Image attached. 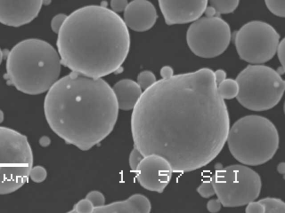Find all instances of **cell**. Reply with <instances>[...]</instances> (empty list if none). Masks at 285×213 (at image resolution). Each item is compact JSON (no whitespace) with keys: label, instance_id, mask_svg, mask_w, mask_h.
<instances>
[{"label":"cell","instance_id":"obj_1","mask_svg":"<svg viewBox=\"0 0 285 213\" xmlns=\"http://www.w3.org/2000/svg\"><path fill=\"white\" fill-rule=\"evenodd\" d=\"M230 129L226 104L209 68L156 81L143 92L131 119L134 146L144 156L164 158L179 173L210 163Z\"/></svg>","mask_w":285,"mask_h":213},{"label":"cell","instance_id":"obj_2","mask_svg":"<svg viewBox=\"0 0 285 213\" xmlns=\"http://www.w3.org/2000/svg\"><path fill=\"white\" fill-rule=\"evenodd\" d=\"M44 109L52 131L84 151L110 134L120 110L108 83L74 72L58 79L48 90Z\"/></svg>","mask_w":285,"mask_h":213},{"label":"cell","instance_id":"obj_3","mask_svg":"<svg viewBox=\"0 0 285 213\" xmlns=\"http://www.w3.org/2000/svg\"><path fill=\"white\" fill-rule=\"evenodd\" d=\"M58 34L62 65L86 76L101 78L116 72L130 51L127 26L120 15L104 7L75 10Z\"/></svg>","mask_w":285,"mask_h":213},{"label":"cell","instance_id":"obj_4","mask_svg":"<svg viewBox=\"0 0 285 213\" xmlns=\"http://www.w3.org/2000/svg\"><path fill=\"white\" fill-rule=\"evenodd\" d=\"M62 65L58 52L48 42L25 40L10 51L5 78L21 92L40 94L47 92L58 81Z\"/></svg>","mask_w":285,"mask_h":213},{"label":"cell","instance_id":"obj_5","mask_svg":"<svg viewBox=\"0 0 285 213\" xmlns=\"http://www.w3.org/2000/svg\"><path fill=\"white\" fill-rule=\"evenodd\" d=\"M279 135L271 121L260 116H247L230 129L227 142L233 157L242 164L260 166L277 152Z\"/></svg>","mask_w":285,"mask_h":213},{"label":"cell","instance_id":"obj_6","mask_svg":"<svg viewBox=\"0 0 285 213\" xmlns=\"http://www.w3.org/2000/svg\"><path fill=\"white\" fill-rule=\"evenodd\" d=\"M33 154L27 137L0 127V195L15 192L28 181Z\"/></svg>","mask_w":285,"mask_h":213},{"label":"cell","instance_id":"obj_7","mask_svg":"<svg viewBox=\"0 0 285 213\" xmlns=\"http://www.w3.org/2000/svg\"><path fill=\"white\" fill-rule=\"evenodd\" d=\"M239 86V102L247 109L264 111L281 100L285 83L280 74L272 68L260 65L247 66L236 79Z\"/></svg>","mask_w":285,"mask_h":213},{"label":"cell","instance_id":"obj_8","mask_svg":"<svg viewBox=\"0 0 285 213\" xmlns=\"http://www.w3.org/2000/svg\"><path fill=\"white\" fill-rule=\"evenodd\" d=\"M211 181L218 199L227 207L244 206L256 200L262 187L259 174L244 165H231L217 170Z\"/></svg>","mask_w":285,"mask_h":213},{"label":"cell","instance_id":"obj_9","mask_svg":"<svg viewBox=\"0 0 285 213\" xmlns=\"http://www.w3.org/2000/svg\"><path fill=\"white\" fill-rule=\"evenodd\" d=\"M235 42L241 59L257 65L275 56L279 36L270 25L255 21L242 27L235 35Z\"/></svg>","mask_w":285,"mask_h":213},{"label":"cell","instance_id":"obj_10","mask_svg":"<svg viewBox=\"0 0 285 213\" xmlns=\"http://www.w3.org/2000/svg\"><path fill=\"white\" fill-rule=\"evenodd\" d=\"M231 37L229 24L219 17H203L193 21L187 33L188 46L194 54L204 58L221 55Z\"/></svg>","mask_w":285,"mask_h":213},{"label":"cell","instance_id":"obj_11","mask_svg":"<svg viewBox=\"0 0 285 213\" xmlns=\"http://www.w3.org/2000/svg\"><path fill=\"white\" fill-rule=\"evenodd\" d=\"M135 172L138 182L143 188L162 193L170 183L174 171L165 159L150 154L144 157Z\"/></svg>","mask_w":285,"mask_h":213},{"label":"cell","instance_id":"obj_12","mask_svg":"<svg viewBox=\"0 0 285 213\" xmlns=\"http://www.w3.org/2000/svg\"><path fill=\"white\" fill-rule=\"evenodd\" d=\"M51 0H0V23L10 27L29 24L39 15L43 5Z\"/></svg>","mask_w":285,"mask_h":213},{"label":"cell","instance_id":"obj_13","mask_svg":"<svg viewBox=\"0 0 285 213\" xmlns=\"http://www.w3.org/2000/svg\"><path fill=\"white\" fill-rule=\"evenodd\" d=\"M165 23L168 25L193 22L205 12L208 0H158Z\"/></svg>","mask_w":285,"mask_h":213},{"label":"cell","instance_id":"obj_14","mask_svg":"<svg viewBox=\"0 0 285 213\" xmlns=\"http://www.w3.org/2000/svg\"><path fill=\"white\" fill-rule=\"evenodd\" d=\"M158 18L153 5L148 0H133L124 12V22L128 28L144 32L153 28Z\"/></svg>","mask_w":285,"mask_h":213},{"label":"cell","instance_id":"obj_15","mask_svg":"<svg viewBox=\"0 0 285 213\" xmlns=\"http://www.w3.org/2000/svg\"><path fill=\"white\" fill-rule=\"evenodd\" d=\"M151 203L146 196L137 194L125 200L114 202L98 207L94 213H149Z\"/></svg>","mask_w":285,"mask_h":213},{"label":"cell","instance_id":"obj_16","mask_svg":"<svg viewBox=\"0 0 285 213\" xmlns=\"http://www.w3.org/2000/svg\"><path fill=\"white\" fill-rule=\"evenodd\" d=\"M112 89L118 108L123 111L133 110L143 92L136 82L128 79L121 80Z\"/></svg>","mask_w":285,"mask_h":213},{"label":"cell","instance_id":"obj_17","mask_svg":"<svg viewBox=\"0 0 285 213\" xmlns=\"http://www.w3.org/2000/svg\"><path fill=\"white\" fill-rule=\"evenodd\" d=\"M217 91L223 99H232L238 96L239 86L236 80L225 79L217 85Z\"/></svg>","mask_w":285,"mask_h":213},{"label":"cell","instance_id":"obj_18","mask_svg":"<svg viewBox=\"0 0 285 213\" xmlns=\"http://www.w3.org/2000/svg\"><path fill=\"white\" fill-rule=\"evenodd\" d=\"M211 6L219 17L220 14L232 13L238 8L240 0H209Z\"/></svg>","mask_w":285,"mask_h":213},{"label":"cell","instance_id":"obj_19","mask_svg":"<svg viewBox=\"0 0 285 213\" xmlns=\"http://www.w3.org/2000/svg\"><path fill=\"white\" fill-rule=\"evenodd\" d=\"M263 205L265 213H284L285 204L279 199L275 198H266L259 200Z\"/></svg>","mask_w":285,"mask_h":213},{"label":"cell","instance_id":"obj_20","mask_svg":"<svg viewBox=\"0 0 285 213\" xmlns=\"http://www.w3.org/2000/svg\"><path fill=\"white\" fill-rule=\"evenodd\" d=\"M154 73L149 71H144L139 74L137 83L143 91L152 86L156 81Z\"/></svg>","mask_w":285,"mask_h":213},{"label":"cell","instance_id":"obj_21","mask_svg":"<svg viewBox=\"0 0 285 213\" xmlns=\"http://www.w3.org/2000/svg\"><path fill=\"white\" fill-rule=\"evenodd\" d=\"M265 1L267 8L273 14L278 17H284V0H265Z\"/></svg>","mask_w":285,"mask_h":213},{"label":"cell","instance_id":"obj_22","mask_svg":"<svg viewBox=\"0 0 285 213\" xmlns=\"http://www.w3.org/2000/svg\"><path fill=\"white\" fill-rule=\"evenodd\" d=\"M94 207V209L105 205V198L103 193L97 190L91 191L86 196Z\"/></svg>","mask_w":285,"mask_h":213},{"label":"cell","instance_id":"obj_23","mask_svg":"<svg viewBox=\"0 0 285 213\" xmlns=\"http://www.w3.org/2000/svg\"><path fill=\"white\" fill-rule=\"evenodd\" d=\"M29 177L34 182L40 183L44 182L47 177V171L44 167L40 166L32 167Z\"/></svg>","mask_w":285,"mask_h":213},{"label":"cell","instance_id":"obj_24","mask_svg":"<svg viewBox=\"0 0 285 213\" xmlns=\"http://www.w3.org/2000/svg\"><path fill=\"white\" fill-rule=\"evenodd\" d=\"M197 192L204 198H209L216 195L211 180L204 181L197 188Z\"/></svg>","mask_w":285,"mask_h":213},{"label":"cell","instance_id":"obj_25","mask_svg":"<svg viewBox=\"0 0 285 213\" xmlns=\"http://www.w3.org/2000/svg\"><path fill=\"white\" fill-rule=\"evenodd\" d=\"M94 207L93 204L88 199L85 198L79 201L70 212L91 213L94 212Z\"/></svg>","mask_w":285,"mask_h":213},{"label":"cell","instance_id":"obj_26","mask_svg":"<svg viewBox=\"0 0 285 213\" xmlns=\"http://www.w3.org/2000/svg\"><path fill=\"white\" fill-rule=\"evenodd\" d=\"M144 157L141 151L136 146H134L131 152L130 158H129V164H130L131 169L135 171Z\"/></svg>","mask_w":285,"mask_h":213},{"label":"cell","instance_id":"obj_27","mask_svg":"<svg viewBox=\"0 0 285 213\" xmlns=\"http://www.w3.org/2000/svg\"><path fill=\"white\" fill-rule=\"evenodd\" d=\"M68 16L65 14H58L53 17L51 22V28L55 34H58Z\"/></svg>","mask_w":285,"mask_h":213},{"label":"cell","instance_id":"obj_28","mask_svg":"<svg viewBox=\"0 0 285 213\" xmlns=\"http://www.w3.org/2000/svg\"><path fill=\"white\" fill-rule=\"evenodd\" d=\"M128 5V0H111L110 2L111 10L117 14L125 12Z\"/></svg>","mask_w":285,"mask_h":213},{"label":"cell","instance_id":"obj_29","mask_svg":"<svg viewBox=\"0 0 285 213\" xmlns=\"http://www.w3.org/2000/svg\"><path fill=\"white\" fill-rule=\"evenodd\" d=\"M247 205L246 208L247 213H265L264 208L259 201H252Z\"/></svg>","mask_w":285,"mask_h":213},{"label":"cell","instance_id":"obj_30","mask_svg":"<svg viewBox=\"0 0 285 213\" xmlns=\"http://www.w3.org/2000/svg\"><path fill=\"white\" fill-rule=\"evenodd\" d=\"M222 205L221 202L218 199H211L208 201L207 208L209 212L215 213L221 209Z\"/></svg>","mask_w":285,"mask_h":213},{"label":"cell","instance_id":"obj_31","mask_svg":"<svg viewBox=\"0 0 285 213\" xmlns=\"http://www.w3.org/2000/svg\"><path fill=\"white\" fill-rule=\"evenodd\" d=\"M284 40L279 41L277 48L276 52L279 62L281 64L282 68L284 69Z\"/></svg>","mask_w":285,"mask_h":213},{"label":"cell","instance_id":"obj_32","mask_svg":"<svg viewBox=\"0 0 285 213\" xmlns=\"http://www.w3.org/2000/svg\"><path fill=\"white\" fill-rule=\"evenodd\" d=\"M160 75L163 79H167L174 76L173 68L169 66H164L161 69Z\"/></svg>","mask_w":285,"mask_h":213},{"label":"cell","instance_id":"obj_33","mask_svg":"<svg viewBox=\"0 0 285 213\" xmlns=\"http://www.w3.org/2000/svg\"><path fill=\"white\" fill-rule=\"evenodd\" d=\"M226 73L222 70H218L214 72L215 82H216L217 86L226 79Z\"/></svg>","mask_w":285,"mask_h":213},{"label":"cell","instance_id":"obj_34","mask_svg":"<svg viewBox=\"0 0 285 213\" xmlns=\"http://www.w3.org/2000/svg\"><path fill=\"white\" fill-rule=\"evenodd\" d=\"M51 140L50 138L47 136L42 137L39 141L40 146L43 147H47L50 145Z\"/></svg>","mask_w":285,"mask_h":213},{"label":"cell","instance_id":"obj_35","mask_svg":"<svg viewBox=\"0 0 285 213\" xmlns=\"http://www.w3.org/2000/svg\"><path fill=\"white\" fill-rule=\"evenodd\" d=\"M277 171L279 174L284 175L285 172L284 163L283 162L279 163L278 164V166H277Z\"/></svg>","mask_w":285,"mask_h":213},{"label":"cell","instance_id":"obj_36","mask_svg":"<svg viewBox=\"0 0 285 213\" xmlns=\"http://www.w3.org/2000/svg\"><path fill=\"white\" fill-rule=\"evenodd\" d=\"M4 120V114L3 112L0 110V124L2 123V122Z\"/></svg>","mask_w":285,"mask_h":213},{"label":"cell","instance_id":"obj_37","mask_svg":"<svg viewBox=\"0 0 285 213\" xmlns=\"http://www.w3.org/2000/svg\"><path fill=\"white\" fill-rule=\"evenodd\" d=\"M3 59V52L1 50V49H0V65H1Z\"/></svg>","mask_w":285,"mask_h":213}]
</instances>
